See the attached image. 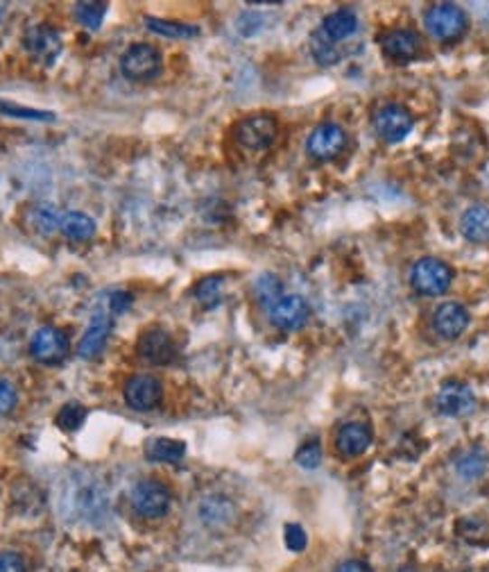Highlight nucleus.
<instances>
[{"label": "nucleus", "instance_id": "obj_1", "mask_svg": "<svg viewBox=\"0 0 489 572\" xmlns=\"http://www.w3.org/2000/svg\"><path fill=\"white\" fill-rule=\"evenodd\" d=\"M424 25L437 42L451 43L457 42L466 33L469 21H466L462 7L453 5V3H437V5H433L426 12Z\"/></svg>", "mask_w": 489, "mask_h": 572}, {"label": "nucleus", "instance_id": "obj_2", "mask_svg": "<svg viewBox=\"0 0 489 572\" xmlns=\"http://www.w3.org/2000/svg\"><path fill=\"white\" fill-rule=\"evenodd\" d=\"M453 281V271L442 259L426 257L412 266L410 284L421 296H442Z\"/></svg>", "mask_w": 489, "mask_h": 572}, {"label": "nucleus", "instance_id": "obj_3", "mask_svg": "<svg viewBox=\"0 0 489 572\" xmlns=\"http://www.w3.org/2000/svg\"><path fill=\"white\" fill-rule=\"evenodd\" d=\"M120 71L132 82H147L161 73V55L150 43H132L120 57Z\"/></svg>", "mask_w": 489, "mask_h": 572}, {"label": "nucleus", "instance_id": "obj_4", "mask_svg": "<svg viewBox=\"0 0 489 572\" xmlns=\"http://www.w3.org/2000/svg\"><path fill=\"white\" fill-rule=\"evenodd\" d=\"M279 125L270 114H252L236 125V141L248 150H266L275 143Z\"/></svg>", "mask_w": 489, "mask_h": 572}, {"label": "nucleus", "instance_id": "obj_5", "mask_svg": "<svg viewBox=\"0 0 489 572\" xmlns=\"http://www.w3.org/2000/svg\"><path fill=\"white\" fill-rule=\"evenodd\" d=\"M132 507L138 516L147 518V520H156L168 513L173 495L165 489L161 481L156 480H143L132 489Z\"/></svg>", "mask_w": 489, "mask_h": 572}, {"label": "nucleus", "instance_id": "obj_6", "mask_svg": "<svg viewBox=\"0 0 489 572\" xmlns=\"http://www.w3.org/2000/svg\"><path fill=\"white\" fill-rule=\"evenodd\" d=\"M344 146H347V134L335 123L317 125L306 141L308 155L317 162H331L343 153Z\"/></svg>", "mask_w": 489, "mask_h": 572}, {"label": "nucleus", "instance_id": "obj_7", "mask_svg": "<svg viewBox=\"0 0 489 572\" xmlns=\"http://www.w3.org/2000/svg\"><path fill=\"white\" fill-rule=\"evenodd\" d=\"M24 46L28 55L34 57L39 64L52 66L61 52V37L57 34L55 28L39 24L28 28V33L24 34Z\"/></svg>", "mask_w": 489, "mask_h": 572}, {"label": "nucleus", "instance_id": "obj_8", "mask_svg": "<svg viewBox=\"0 0 489 572\" xmlns=\"http://www.w3.org/2000/svg\"><path fill=\"white\" fill-rule=\"evenodd\" d=\"M30 352H33V357L39 364H61L66 359V355H69V338H66V334L60 328L46 325V328L34 332L33 343H30Z\"/></svg>", "mask_w": 489, "mask_h": 572}, {"label": "nucleus", "instance_id": "obj_9", "mask_svg": "<svg viewBox=\"0 0 489 572\" xmlns=\"http://www.w3.org/2000/svg\"><path fill=\"white\" fill-rule=\"evenodd\" d=\"M412 125H415V119L403 105H385L374 116L376 134L390 143L403 141L410 134Z\"/></svg>", "mask_w": 489, "mask_h": 572}, {"label": "nucleus", "instance_id": "obj_10", "mask_svg": "<svg viewBox=\"0 0 489 572\" xmlns=\"http://www.w3.org/2000/svg\"><path fill=\"white\" fill-rule=\"evenodd\" d=\"M437 409L439 414L448 415V418L469 415L471 411L475 409L474 391H471L465 382L448 379V382H444L442 388L437 391Z\"/></svg>", "mask_w": 489, "mask_h": 572}, {"label": "nucleus", "instance_id": "obj_11", "mask_svg": "<svg viewBox=\"0 0 489 572\" xmlns=\"http://www.w3.org/2000/svg\"><path fill=\"white\" fill-rule=\"evenodd\" d=\"M164 397V386L152 375H134L125 384V402L134 411H152Z\"/></svg>", "mask_w": 489, "mask_h": 572}, {"label": "nucleus", "instance_id": "obj_12", "mask_svg": "<svg viewBox=\"0 0 489 572\" xmlns=\"http://www.w3.org/2000/svg\"><path fill=\"white\" fill-rule=\"evenodd\" d=\"M136 352L143 361L152 366H165L174 359L177 350L170 334L161 328H150L141 334L136 343Z\"/></svg>", "mask_w": 489, "mask_h": 572}, {"label": "nucleus", "instance_id": "obj_13", "mask_svg": "<svg viewBox=\"0 0 489 572\" xmlns=\"http://www.w3.org/2000/svg\"><path fill=\"white\" fill-rule=\"evenodd\" d=\"M381 51L397 64L412 62L421 52V37L412 30H388L379 37Z\"/></svg>", "mask_w": 489, "mask_h": 572}, {"label": "nucleus", "instance_id": "obj_14", "mask_svg": "<svg viewBox=\"0 0 489 572\" xmlns=\"http://www.w3.org/2000/svg\"><path fill=\"white\" fill-rule=\"evenodd\" d=\"M311 316V307L302 296H284L275 307L270 310V320L275 328L284 329V332H297L308 323Z\"/></svg>", "mask_w": 489, "mask_h": 572}, {"label": "nucleus", "instance_id": "obj_15", "mask_svg": "<svg viewBox=\"0 0 489 572\" xmlns=\"http://www.w3.org/2000/svg\"><path fill=\"white\" fill-rule=\"evenodd\" d=\"M111 329H114V319H111V314H105V311L93 314L91 323H89L87 332H84L82 341H80L78 346V355L82 357V359H96V357H100L107 341H109Z\"/></svg>", "mask_w": 489, "mask_h": 572}, {"label": "nucleus", "instance_id": "obj_16", "mask_svg": "<svg viewBox=\"0 0 489 572\" xmlns=\"http://www.w3.org/2000/svg\"><path fill=\"white\" fill-rule=\"evenodd\" d=\"M469 325V311L465 310L457 302H444L442 307H437L433 316V328L435 332L442 338H457Z\"/></svg>", "mask_w": 489, "mask_h": 572}, {"label": "nucleus", "instance_id": "obj_17", "mask_svg": "<svg viewBox=\"0 0 489 572\" xmlns=\"http://www.w3.org/2000/svg\"><path fill=\"white\" fill-rule=\"evenodd\" d=\"M371 445V432L362 423H347L335 436V448L343 457H358Z\"/></svg>", "mask_w": 489, "mask_h": 572}, {"label": "nucleus", "instance_id": "obj_18", "mask_svg": "<svg viewBox=\"0 0 489 572\" xmlns=\"http://www.w3.org/2000/svg\"><path fill=\"white\" fill-rule=\"evenodd\" d=\"M460 232L471 243H487L489 241V209L483 205L469 207L460 218Z\"/></svg>", "mask_w": 489, "mask_h": 572}, {"label": "nucleus", "instance_id": "obj_19", "mask_svg": "<svg viewBox=\"0 0 489 572\" xmlns=\"http://www.w3.org/2000/svg\"><path fill=\"white\" fill-rule=\"evenodd\" d=\"M356 30H358V16H356V12H352V10H338L322 21V34H324L326 39H331V42H343V39H349L352 34H356Z\"/></svg>", "mask_w": 489, "mask_h": 572}, {"label": "nucleus", "instance_id": "obj_20", "mask_svg": "<svg viewBox=\"0 0 489 572\" xmlns=\"http://www.w3.org/2000/svg\"><path fill=\"white\" fill-rule=\"evenodd\" d=\"M186 454V443L174 439H152L146 445V457L156 463H177Z\"/></svg>", "mask_w": 489, "mask_h": 572}, {"label": "nucleus", "instance_id": "obj_21", "mask_svg": "<svg viewBox=\"0 0 489 572\" xmlns=\"http://www.w3.org/2000/svg\"><path fill=\"white\" fill-rule=\"evenodd\" d=\"M60 232L71 241H87L96 234V223L93 218H89L87 214L71 212L66 216H61Z\"/></svg>", "mask_w": 489, "mask_h": 572}, {"label": "nucleus", "instance_id": "obj_22", "mask_svg": "<svg viewBox=\"0 0 489 572\" xmlns=\"http://www.w3.org/2000/svg\"><path fill=\"white\" fill-rule=\"evenodd\" d=\"M200 516L206 525L220 527L227 525L233 516V507L227 498H209L200 509Z\"/></svg>", "mask_w": 489, "mask_h": 572}, {"label": "nucleus", "instance_id": "obj_23", "mask_svg": "<svg viewBox=\"0 0 489 572\" xmlns=\"http://www.w3.org/2000/svg\"><path fill=\"white\" fill-rule=\"evenodd\" d=\"M146 25L156 34H164V37H173V39H193L200 34V30L195 25H186V24H174V21H164V19H155V16H147Z\"/></svg>", "mask_w": 489, "mask_h": 572}, {"label": "nucleus", "instance_id": "obj_24", "mask_svg": "<svg viewBox=\"0 0 489 572\" xmlns=\"http://www.w3.org/2000/svg\"><path fill=\"white\" fill-rule=\"evenodd\" d=\"M254 293H257L259 302H261L263 307L272 310V307L284 298V286H281L279 277L261 275L257 280V286H254Z\"/></svg>", "mask_w": 489, "mask_h": 572}, {"label": "nucleus", "instance_id": "obj_25", "mask_svg": "<svg viewBox=\"0 0 489 572\" xmlns=\"http://www.w3.org/2000/svg\"><path fill=\"white\" fill-rule=\"evenodd\" d=\"M311 52L320 66H334L338 64L340 60V51L334 46L331 39H326L324 34H322V30L311 37Z\"/></svg>", "mask_w": 489, "mask_h": 572}, {"label": "nucleus", "instance_id": "obj_26", "mask_svg": "<svg viewBox=\"0 0 489 572\" xmlns=\"http://www.w3.org/2000/svg\"><path fill=\"white\" fill-rule=\"evenodd\" d=\"M84 420H87V409L80 402H69V405H64L60 409L55 423L64 432H78L84 424Z\"/></svg>", "mask_w": 489, "mask_h": 572}, {"label": "nucleus", "instance_id": "obj_27", "mask_svg": "<svg viewBox=\"0 0 489 572\" xmlns=\"http://www.w3.org/2000/svg\"><path fill=\"white\" fill-rule=\"evenodd\" d=\"M195 298L200 300L202 307H206V310L218 305L220 298H222V277H204V280L195 286Z\"/></svg>", "mask_w": 489, "mask_h": 572}, {"label": "nucleus", "instance_id": "obj_28", "mask_svg": "<svg viewBox=\"0 0 489 572\" xmlns=\"http://www.w3.org/2000/svg\"><path fill=\"white\" fill-rule=\"evenodd\" d=\"M105 14H107L105 3H78V5H75V19L80 21V25H84V28H89V30L100 28Z\"/></svg>", "mask_w": 489, "mask_h": 572}, {"label": "nucleus", "instance_id": "obj_29", "mask_svg": "<svg viewBox=\"0 0 489 572\" xmlns=\"http://www.w3.org/2000/svg\"><path fill=\"white\" fill-rule=\"evenodd\" d=\"M0 114L12 116V119H24V120H55V114H52V111L33 110V107L16 105V102H10V100H0Z\"/></svg>", "mask_w": 489, "mask_h": 572}, {"label": "nucleus", "instance_id": "obj_30", "mask_svg": "<svg viewBox=\"0 0 489 572\" xmlns=\"http://www.w3.org/2000/svg\"><path fill=\"white\" fill-rule=\"evenodd\" d=\"M61 225V218L57 214L55 207H39L34 209V227H37L42 234H52V232L60 230Z\"/></svg>", "mask_w": 489, "mask_h": 572}, {"label": "nucleus", "instance_id": "obj_31", "mask_svg": "<svg viewBox=\"0 0 489 572\" xmlns=\"http://www.w3.org/2000/svg\"><path fill=\"white\" fill-rule=\"evenodd\" d=\"M295 462H297L302 468H306V471H313V468L320 466V462H322L320 443H317V441H308V443H304L302 448L297 450V454H295Z\"/></svg>", "mask_w": 489, "mask_h": 572}, {"label": "nucleus", "instance_id": "obj_32", "mask_svg": "<svg viewBox=\"0 0 489 572\" xmlns=\"http://www.w3.org/2000/svg\"><path fill=\"white\" fill-rule=\"evenodd\" d=\"M16 400H19V397H16L14 384L0 377V415L12 414L16 406Z\"/></svg>", "mask_w": 489, "mask_h": 572}, {"label": "nucleus", "instance_id": "obj_33", "mask_svg": "<svg viewBox=\"0 0 489 572\" xmlns=\"http://www.w3.org/2000/svg\"><path fill=\"white\" fill-rule=\"evenodd\" d=\"M286 548L290 552H302L306 549V531L302 529L299 525H286Z\"/></svg>", "mask_w": 489, "mask_h": 572}, {"label": "nucleus", "instance_id": "obj_34", "mask_svg": "<svg viewBox=\"0 0 489 572\" xmlns=\"http://www.w3.org/2000/svg\"><path fill=\"white\" fill-rule=\"evenodd\" d=\"M0 572H25V561L16 552H0Z\"/></svg>", "mask_w": 489, "mask_h": 572}, {"label": "nucleus", "instance_id": "obj_35", "mask_svg": "<svg viewBox=\"0 0 489 572\" xmlns=\"http://www.w3.org/2000/svg\"><path fill=\"white\" fill-rule=\"evenodd\" d=\"M109 305H111V314H123V311H127L129 307H132V293L116 291L114 296H111Z\"/></svg>", "mask_w": 489, "mask_h": 572}, {"label": "nucleus", "instance_id": "obj_36", "mask_svg": "<svg viewBox=\"0 0 489 572\" xmlns=\"http://www.w3.org/2000/svg\"><path fill=\"white\" fill-rule=\"evenodd\" d=\"M335 572H371V570H370V566L362 561H344V563H340Z\"/></svg>", "mask_w": 489, "mask_h": 572}, {"label": "nucleus", "instance_id": "obj_37", "mask_svg": "<svg viewBox=\"0 0 489 572\" xmlns=\"http://www.w3.org/2000/svg\"><path fill=\"white\" fill-rule=\"evenodd\" d=\"M397 572H419V570H417V567H410V566H403V567H399Z\"/></svg>", "mask_w": 489, "mask_h": 572}, {"label": "nucleus", "instance_id": "obj_38", "mask_svg": "<svg viewBox=\"0 0 489 572\" xmlns=\"http://www.w3.org/2000/svg\"><path fill=\"white\" fill-rule=\"evenodd\" d=\"M5 3H0V19H3V16H5Z\"/></svg>", "mask_w": 489, "mask_h": 572}]
</instances>
